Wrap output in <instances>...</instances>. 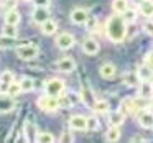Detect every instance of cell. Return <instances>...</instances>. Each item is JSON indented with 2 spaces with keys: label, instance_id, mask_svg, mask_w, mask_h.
Here are the masks:
<instances>
[{
  "label": "cell",
  "instance_id": "cell-1",
  "mask_svg": "<svg viewBox=\"0 0 153 143\" xmlns=\"http://www.w3.org/2000/svg\"><path fill=\"white\" fill-rule=\"evenodd\" d=\"M107 36L110 41L114 43H120V41L125 38L127 33V23L123 21V18L120 15H112V17L107 20Z\"/></svg>",
  "mask_w": 153,
  "mask_h": 143
},
{
  "label": "cell",
  "instance_id": "cell-2",
  "mask_svg": "<svg viewBox=\"0 0 153 143\" xmlns=\"http://www.w3.org/2000/svg\"><path fill=\"white\" fill-rule=\"evenodd\" d=\"M45 90H46L48 96H53V97H59L61 94L64 92V82L58 77L54 79H50L46 84H45Z\"/></svg>",
  "mask_w": 153,
  "mask_h": 143
},
{
  "label": "cell",
  "instance_id": "cell-3",
  "mask_svg": "<svg viewBox=\"0 0 153 143\" xmlns=\"http://www.w3.org/2000/svg\"><path fill=\"white\" fill-rule=\"evenodd\" d=\"M38 107L41 110H45V112H53V110H56L59 107V100H58V97L46 94V96H41L38 99Z\"/></svg>",
  "mask_w": 153,
  "mask_h": 143
},
{
  "label": "cell",
  "instance_id": "cell-4",
  "mask_svg": "<svg viewBox=\"0 0 153 143\" xmlns=\"http://www.w3.org/2000/svg\"><path fill=\"white\" fill-rule=\"evenodd\" d=\"M17 56L23 61H30L35 59L38 56V48L33 46V44H20L17 48Z\"/></svg>",
  "mask_w": 153,
  "mask_h": 143
},
{
  "label": "cell",
  "instance_id": "cell-5",
  "mask_svg": "<svg viewBox=\"0 0 153 143\" xmlns=\"http://www.w3.org/2000/svg\"><path fill=\"white\" fill-rule=\"evenodd\" d=\"M87 20H89V13L84 8H76V10L71 12V21L74 25H84L87 23Z\"/></svg>",
  "mask_w": 153,
  "mask_h": 143
},
{
  "label": "cell",
  "instance_id": "cell-6",
  "mask_svg": "<svg viewBox=\"0 0 153 143\" xmlns=\"http://www.w3.org/2000/svg\"><path fill=\"white\" fill-rule=\"evenodd\" d=\"M56 46L59 50H69L74 46V36L71 33H61L56 40Z\"/></svg>",
  "mask_w": 153,
  "mask_h": 143
},
{
  "label": "cell",
  "instance_id": "cell-7",
  "mask_svg": "<svg viewBox=\"0 0 153 143\" xmlns=\"http://www.w3.org/2000/svg\"><path fill=\"white\" fill-rule=\"evenodd\" d=\"M46 20H50V12L46 7H36L33 12V21L38 25H43Z\"/></svg>",
  "mask_w": 153,
  "mask_h": 143
},
{
  "label": "cell",
  "instance_id": "cell-8",
  "mask_svg": "<svg viewBox=\"0 0 153 143\" xmlns=\"http://www.w3.org/2000/svg\"><path fill=\"white\" fill-rule=\"evenodd\" d=\"M69 127L73 130H86L87 128V117L74 115L69 119Z\"/></svg>",
  "mask_w": 153,
  "mask_h": 143
},
{
  "label": "cell",
  "instance_id": "cell-9",
  "mask_svg": "<svg viewBox=\"0 0 153 143\" xmlns=\"http://www.w3.org/2000/svg\"><path fill=\"white\" fill-rule=\"evenodd\" d=\"M99 43H97L96 40H92V38H87V40H84L82 43V50L86 54H89V56H92V54H97L99 53Z\"/></svg>",
  "mask_w": 153,
  "mask_h": 143
},
{
  "label": "cell",
  "instance_id": "cell-10",
  "mask_svg": "<svg viewBox=\"0 0 153 143\" xmlns=\"http://www.w3.org/2000/svg\"><path fill=\"white\" fill-rule=\"evenodd\" d=\"M56 67L61 71V73H71V71H74V59L73 58H63V59H59L56 63Z\"/></svg>",
  "mask_w": 153,
  "mask_h": 143
},
{
  "label": "cell",
  "instance_id": "cell-11",
  "mask_svg": "<svg viewBox=\"0 0 153 143\" xmlns=\"http://www.w3.org/2000/svg\"><path fill=\"white\" fill-rule=\"evenodd\" d=\"M138 122L143 128H153V112L150 110H143L138 115Z\"/></svg>",
  "mask_w": 153,
  "mask_h": 143
},
{
  "label": "cell",
  "instance_id": "cell-12",
  "mask_svg": "<svg viewBox=\"0 0 153 143\" xmlns=\"http://www.w3.org/2000/svg\"><path fill=\"white\" fill-rule=\"evenodd\" d=\"M140 13L143 17H153V0H143L142 4H140Z\"/></svg>",
  "mask_w": 153,
  "mask_h": 143
},
{
  "label": "cell",
  "instance_id": "cell-13",
  "mask_svg": "<svg viewBox=\"0 0 153 143\" xmlns=\"http://www.w3.org/2000/svg\"><path fill=\"white\" fill-rule=\"evenodd\" d=\"M137 76H138V79L142 81V82L143 81H150L153 76V69L150 66H146V64L145 66H140L138 71H137Z\"/></svg>",
  "mask_w": 153,
  "mask_h": 143
},
{
  "label": "cell",
  "instance_id": "cell-14",
  "mask_svg": "<svg viewBox=\"0 0 153 143\" xmlns=\"http://www.w3.org/2000/svg\"><path fill=\"white\" fill-rule=\"evenodd\" d=\"M99 74L104 77V79H110V77L115 74V66H114V64H110V63L102 64V66H100V69H99Z\"/></svg>",
  "mask_w": 153,
  "mask_h": 143
},
{
  "label": "cell",
  "instance_id": "cell-15",
  "mask_svg": "<svg viewBox=\"0 0 153 143\" xmlns=\"http://www.w3.org/2000/svg\"><path fill=\"white\" fill-rule=\"evenodd\" d=\"M13 107H15V102L10 96L0 97V112H10V110H13Z\"/></svg>",
  "mask_w": 153,
  "mask_h": 143
},
{
  "label": "cell",
  "instance_id": "cell-16",
  "mask_svg": "<svg viewBox=\"0 0 153 143\" xmlns=\"http://www.w3.org/2000/svg\"><path fill=\"white\" fill-rule=\"evenodd\" d=\"M18 21H20V13H18L17 10H8L7 13H5V23L18 25Z\"/></svg>",
  "mask_w": 153,
  "mask_h": 143
},
{
  "label": "cell",
  "instance_id": "cell-17",
  "mask_svg": "<svg viewBox=\"0 0 153 143\" xmlns=\"http://www.w3.org/2000/svg\"><path fill=\"white\" fill-rule=\"evenodd\" d=\"M123 113L122 112H119V110H117V112H112L110 113V119H109V123L112 127H120L123 123Z\"/></svg>",
  "mask_w": 153,
  "mask_h": 143
},
{
  "label": "cell",
  "instance_id": "cell-18",
  "mask_svg": "<svg viewBox=\"0 0 153 143\" xmlns=\"http://www.w3.org/2000/svg\"><path fill=\"white\" fill-rule=\"evenodd\" d=\"M152 94H153V87L150 84V81H143L142 86H140V96L145 97V99H150Z\"/></svg>",
  "mask_w": 153,
  "mask_h": 143
},
{
  "label": "cell",
  "instance_id": "cell-19",
  "mask_svg": "<svg viewBox=\"0 0 153 143\" xmlns=\"http://www.w3.org/2000/svg\"><path fill=\"white\" fill-rule=\"evenodd\" d=\"M135 109V102H133V99H123L122 104H120V109L119 112H122L123 115H127V113L130 112V110Z\"/></svg>",
  "mask_w": 153,
  "mask_h": 143
},
{
  "label": "cell",
  "instance_id": "cell-20",
  "mask_svg": "<svg viewBox=\"0 0 153 143\" xmlns=\"http://www.w3.org/2000/svg\"><path fill=\"white\" fill-rule=\"evenodd\" d=\"M56 28H58V25H56V21H53V20H46L41 25V31H43L45 35H53L54 31H56Z\"/></svg>",
  "mask_w": 153,
  "mask_h": 143
},
{
  "label": "cell",
  "instance_id": "cell-21",
  "mask_svg": "<svg viewBox=\"0 0 153 143\" xmlns=\"http://www.w3.org/2000/svg\"><path fill=\"white\" fill-rule=\"evenodd\" d=\"M112 8H114V12H117V13H123L125 10H128V4H127V0H114Z\"/></svg>",
  "mask_w": 153,
  "mask_h": 143
},
{
  "label": "cell",
  "instance_id": "cell-22",
  "mask_svg": "<svg viewBox=\"0 0 153 143\" xmlns=\"http://www.w3.org/2000/svg\"><path fill=\"white\" fill-rule=\"evenodd\" d=\"M105 138H107V142L115 143L117 140L120 138V130H119V127H110L109 132H107V135H105Z\"/></svg>",
  "mask_w": 153,
  "mask_h": 143
},
{
  "label": "cell",
  "instance_id": "cell-23",
  "mask_svg": "<svg viewBox=\"0 0 153 143\" xmlns=\"http://www.w3.org/2000/svg\"><path fill=\"white\" fill-rule=\"evenodd\" d=\"M20 86H22V90H23V92H30V90L35 87V81L31 79V77L25 76V77L20 79Z\"/></svg>",
  "mask_w": 153,
  "mask_h": 143
},
{
  "label": "cell",
  "instance_id": "cell-24",
  "mask_svg": "<svg viewBox=\"0 0 153 143\" xmlns=\"http://www.w3.org/2000/svg\"><path fill=\"white\" fill-rule=\"evenodd\" d=\"M36 143H54V136L50 132H41L36 136Z\"/></svg>",
  "mask_w": 153,
  "mask_h": 143
},
{
  "label": "cell",
  "instance_id": "cell-25",
  "mask_svg": "<svg viewBox=\"0 0 153 143\" xmlns=\"http://www.w3.org/2000/svg\"><path fill=\"white\" fill-rule=\"evenodd\" d=\"M2 33H4V36H7V38H15V36H17V27H15V25L5 23Z\"/></svg>",
  "mask_w": 153,
  "mask_h": 143
},
{
  "label": "cell",
  "instance_id": "cell-26",
  "mask_svg": "<svg viewBox=\"0 0 153 143\" xmlns=\"http://www.w3.org/2000/svg\"><path fill=\"white\" fill-rule=\"evenodd\" d=\"M12 82H13V73H12V71H4V73L0 74V84L10 86Z\"/></svg>",
  "mask_w": 153,
  "mask_h": 143
},
{
  "label": "cell",
  "instance_id": "cell-27",
  "mask_svg": "<svg viewBox=\"0 0 153 143\" xmlns=\"http://www.w3.org/2000/svg\"><path fill=\"white\" fill-rule=\"evenodd\" d=\"M96 112H99V113H105L107 110H109V104L105 102V100H96V104H94V107H92Z\"/></svg>",
  "mask_w": 153,
  "mask_h": 143
},
{
  "label": "cell",
  "instance_id": "cell-28",
  "mask_svg": "<svg viewBox=\"0 0 153 143\" xmlns=\"http://www.w3.org/2000/svg\"><path fill=\"white\" fill-rule=\"evenodd\" d=\"M20 92H23V90H22L20 82H12V84H10V87H8V92H7V94H8L10 97H17Z\"/></svg>",
  "mask_w": 153,
  "mask_h": 143
},
{
  "label": "cell",
  "instance_id": "cell-29",
  "mask_svg": "<svg viewBox=\"0 0 153 143\" xmlns=\"http://www.w3.org/2000/svg\"><path fill=\"white\" fill-rule=\"evenodd\" d=\"M122 18H123V21H125V23H133V21H135V18H137V12L135 10H125L122 13Z\"/></svg>",
  "mask_w": 153,
  "mask_h": 143
},
{
  "label": "cell",
  "instance_id": "cell-30",
  "mask_svg": "<svg viewBox=\"0 0 153 143\" xmlns=\"http://www.w3.org/2000/svg\"><path fill=\"white\" fill-rule=\"evenodd\" d=\"M82 100L86 104H89V107H94V104H96V100L92 99V94H91V90L89 89H82Z\"/></svg>",
  "mask_w": 153,
  "mask_h": 143
},
{
  "label": "cell",
  "instance_id": "cell-31",
  "mask_svg": "<svg viewBox=\"0 0 153 143\" xmlns=\"http://www.w3.org/2000/svg\"><path fill=\"white\" fill-rule=\"evenodd\" d=\"M99 128V120L96 119V117H87V128L89 132H94V130Z\"/></svg>",
  "mask_w": 153,
  "mask_h": 143
},
{
  "label": "cell",
  "instance_id": "cell-32",
  "mask_svg": "<svg viewBox=\"0 0 153 143\" xmlns=\"http://www.w3.org/2000/svg\"><path fill=\"white\" fill-rule=\"evenodd\" d=\"M148 100L150 99H145V97L140 96V97H137V99H133V102H135V107H138V109H145V107L150 104Z\"/></svg>",
  "mask_w": 153,
  "mask_h": 143
},
{
  "label": "cell",
  "instance_id": "cell-33",
  "mask_svg": "<svg viewBox=\"0 0 153 143\" xmlns=\"http://www.w3.org/2000/svg\"><path fill=\"white\" fill-rule=\"evenodd\" d=\"M138 76H137V73H130V74H127L125 76V82L128 84V86H135L137 82H138Z\"/></svg>",
  "mask_w": 153,
  "mask_h": 143
},
{
  "label": "cell",
  "instance_id": "cell-34",
  "mask_svg": "<svg viewBox=\"0 0 153 143\" xmlns=\"http://www.w3.org/2000/svg\"><path fill=\"white\" fill-rule=\"evenodd\" d=\"M58 100H59V107H73V104H71L69 97L64 96V94H61V96L58 97Z\"/></svg>",
  "mask_w": 153,
  "mask_h": 143
},
{
  "label": "cell",
  "instance_id": "cell-35",
  "mask_svg": "<svg viewBox=\"0 0 153 143\" xmlns=\"http://www.w3.org/2000/svg\"><path fill=\"white\" fill-rule=\"evenodd\" d=\"M68 97H69V100H71V104H73V107L74 105H77V104L82 100V97L79 96V94H76V92H71V94H68Z\"/></svg>",
  "mask_w": 153,
  "mask_h": 143
},
{
  "label": "cell",
  "instance_id": "cell-36",
  "mask_svg": "<svg viewBox=\"0 0 153 143\" xmlns=\"http://www.w3.org/2000/svg\"><path fill=\"white\" fill-rule=\"evenodd\" d=\"M143 31H145L146 35H150V36H153V21H145L143 23Z\"/></svg>",
  "mask_w": 153,
  "mask_h": 143
},
{
  "label": "cell",
  "instance_id": "cell-37",
  "mask_svg": "<svg viewBox=\"0 0 153 143\" xmlns=\"http://www.w3.org/2000/svg\"><path fill=\"white\" fill-rule=\"evenodd\" d=\"M59 143H73V135H71V132H64L59 138Z\"/></svg>",
  "mask_w": 153,
  "mask_h": 143
},
{
  "label": "cell",
  "instance_id": "cell-38",
  "mask_svg": "<svg viewBox=\"0 0 153 143\" xmlns=\"http://www.w3.org/2000/svg\"><path fill=\"white\" fill-rule=\"evenodd\" d=\"M33 4L36 5V7H46L50 5V0H33Z\"/></svg>",
  "mask_w": 153,
  "mask_h": 143
},
{
  "label": "cell",
  "instance_id": "cell-39",
  "mask_svg": "<svg viewBox=\"0 0 153 143\" xmlns=\"http://www.w3.org/2000/svg\"><path fill=\"white\" fill-rule=\"evenodd\" d=\"M15 143H28V138H27V133H20L17 138V142Z\"/></svg>",
  "mask_w": 153,
  "mask_h": 143
},
{
  "label": "cell",
  "instance_id": "cell-40",
  "mask_svg": "<svg viewBox=\"0 0 153 143\" xmlns=\"http://www.w3.org/2000/svg\"><path fill=\"white\" fill-rule=\"evenodd\" d=\"M87 25H89L87 28H89V30H92V28H94V25H96V20H87Z\"/></svg>",
  "mask_w": 153,
  "mask_h": 143
}]
</instances>
